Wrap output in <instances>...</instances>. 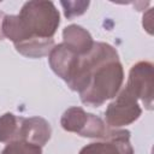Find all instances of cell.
I'll use <instances>...</instances> for the list:
<instances>
[{"label":"cell","mask_w":154,"mask_h":154,"mask_svg":"<svg viewBox=\"0 0 154 154\" xmlns=\"http://www.w3.org/2000/svg\"><path fill=\"white\" fill-rule=\"evenodd\" d=\"M123 81L124 70L116 48L105 42H94L90 52L79 57L67 85L78 91L82 103L99 107L118 94Z\"/></svg>","instance_id":"6da1fadb"},{"label":"cell","mask_w":154,"mask_h":154,"mask_svg":"<svg viewBox=\"0 0 154 154\" xmlns=\"http://www.w3.org/2000/svg\"><path fill=\"white\" fill-rule=\"evenodd\" d=\"M18 17L26 34V41L53 38L60 24L59 11L52 1H26L22 6Z\"/></svg>","instance_id":"7a4b0ae2"},{"label":"cell","mask_w":154,"mask_h":154,"mask_svg":"<svg viewBox=\"0 0 154 154\" xmlns=\"http://www.w3.org/2000/svg\"><path fill=\"white\" fill-rule=\"evenodd\" d=\"M114 97L105 111V120L109 128L119 129L130 125L140 118L142 108L138 105L137 97L130 90L124 87Z\"/></svg>","instance_id":"3957f363"},{"label":"cell","mask_w":154,"mask_h":154,"mask_svg":"<svg viewBox=\"0 0 154 154\" xmlns=\"http://www.w3.org/2000/svg\"><path fill=\"white\" fill-rule=\"evenodd\" d=\"M153 64L149 61H138L131 66L125 85L149 111L153 109Z\"/></svg>","instance_id":"277c9868"},{"label":"cell","mask_w":154,"mask_h":154,"mask_svg":"<svg viewBox=\"0 0 154 154\" xmlns=\"http://www.w3.org/2000/svg\"><path fill=\"white\" fill-rule=\"evenodd\" d=\"M78 154H134V148L130 143V131L119 129L109 138L84 146Z\"/></svg>","instance_id":"5b68a950"},{"label":"cell","mask_w":154,"mask_h":154,"mask_svg":"<svg viewBox=\"0 0 154 154\" xmlns=\"http://www.w3.org/2000/svg\"><path fill=\"white\" fill-rule=\"evenodd\" d=\"M78 59L79 57L64 43L54 45V47L48 54L51 69L66 83H69L72 78L78 64Z\"/></svg>","instance_id":"8992f818"},{"label":"cell","mask_w":154,"mask_h":154,"mask_svg":"<svg viewBox=\"0 0 154 154\" xmlns=\"http://www.w3.org/2000/svg\"><path fill=\"white\" fill-rule=\"evenodd\" d=\"M52 128L49 123L41 117L23 118L18 140L43 147L51 138Z\"/></svg>","instance_id":"52a82bcc"},{"label":"cell","mask_w":154,"mask_h":154,"mask_svg":"<svg viewBox=\"0 0 154 154\" xmlns=\"http://www.w3.org/2000/svg\"><path fill=\"white\" fill-rule=\"evenodd\" d=\"M63 40V43L78 57H83L89 53L94 46V40L89 31L77 24H71L64 28Z\"/></svg>","instance_id":"ba28073f"},{"label":"cell","mask_w":154,"mask_h":154,"mask_svg":"<svg viewBox=\"0 0 154 154\" xmlns=\"http://www.w3.org/2000/svg\"><path fill=\"white\" fill-rule=\"evenodd\" d=\"M14 47H16V51L24 57L41 58L49 54V52L54 47V40L53 38H47V40L32 38L29 41L17 43L14 45Z\"/></svg>","instance_id":"9c48e42d"},{"label":"cell","mask_w":154,"mask_h":154,"mask_svg":"<svg viewBox=\"0 0 154 154\" xmlns=\"http://www.w3.org/2000/svg\"><path fill=\"white\" fill-rule=\"evenodd\" d=\"M87 118H88V113L82 107L73 106L67 108L63 113L60 119V125L65 131L75 132L78 135L83 129L87 122Z\"/></svg>","instance_id":"30bf717a"},{"label":"cell","mask_w":154,"mask_h":154,"mask_svg":"<svg viewBox=\"0 0 154 154\" xmlns=\"http://www.w3.org/2000/svg\"><path fill=\"white\" fill-rule=\"evenodd\" d=\"M23 117L13 113H5L0 117V142H10L18 140Z\"/></svg>","instance_id":"8fae6325"},{"label":"cell","mask_w":154,"mask_h":154,"mask_svg":"<svg viewBox=\"0 0 154 154\" xmlns=\"http://www.w3.org/2000/svg\"><path fill=\"white\" fill-rule=\"evenodd\" d=\"M1 154H42V147L24 140H14L7 142Z\"/></svg>","instance_id":"7c38bea8"},{"label":"cell","mask_w":154,"mask_h":154,"mask_svg":"<svg viewBox=\"0 0 154 154\" xmlns=\"http://www.w3.org/2000/svg\"><path fill=\"white\" fill-rule=\"evenodd\" d=\"M61 6L64 7V14L67 19H72L75 17H78L81 14H83L88 6H89V1H60Z\"/></svg>","instance_id":"4fadbf2b"},{"label":"cell","mask_w":154,"mask_h":154,"mask_svg":"<svg viewBox=\"0 0 154 154\" xmlns=\"http://www.w3.org/2000/svg\"><path fill=\"white\" fill-rule=\"evenodd\" d=\"M5 17V13L2 11H0V41L4 40V35H2V30H1V24H2V19Z\"/></svg>","instance_id":"5bb4252c"}]
</instances>
